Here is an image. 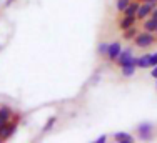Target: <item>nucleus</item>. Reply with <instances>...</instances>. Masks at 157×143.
<instances>
[{
  "label": "nucleus",
  "instance_id": "obj_1",
  "mask_svg": "<svg viewBox=\"0 0 157 143\" xmlns=\"http://www.w3.org/2000/svg\"><path fill=\"white\" fill-rule=\"evenodd\" d=\"M157 42V37H155V33H152V32H139L136 37H134V45H136L137 48H149V47H152Z\"/></svg>",
  "mask_w": 157,
  "mask_h": 143
},
{
  "label": "nucleus",
  "instance_id": "obj_2",
  "mask_svg": "<svg viewBox=\"0 0 157 143\" xmlns=\"http://www.w3.org/2000/svg\"><path fill=\"white\" fill-rule=\"evenodd\" d=\"M115 63H117L119 67H124V65H136L137 67V57H134L132 55V47H127L125 50H121V53H119L117 60H115Z\"/></svg>",
  "mask_w": 157,
  "mask_h": 143
},
{
  "label": "nucleus",
  "instance_id": "obj_3",
  "mask_svg": "<svg viewBox=\"0 0 157 143\" xmlns=\"http://www.w3.org/2000/svg\"><path fill=\"white\" fill-rule=\"evenodd\" d=\"M137 137L140 138V140H152L154 138V125L152 123H140V125H137Z\"/></svg>",
  "mask_w": 157,
  "mask_h": 143
},
{
  "label": "nucleus",
  "instance_id": "obj_4",
  "mask_svg": "<svg viewBox=\"0 0 157 143\" xmlns=\"http://www.w3.org/2000/svg\"><path fill=\"white\" fill-rule=\"evenodd\" d=\"M17 127H18L17 120L15 122H7L5 125H2L0 127V138H2V140H9V138L15 133Z\"/></svg>",
  "mask_w": 157,
  "mask_h": 143
},
{
  "label": "nucleus",
  "instance_id": "obj_5",
  "mask_svg": "<svg viewBox=\"0 0 157 143\" xmlns=\"http://www.w3.org/2000/svg\"><path fill=\"white\" fill-rule=\"evenodd\" d=\"M155 5L152 3H147V2H140L139 5V10H137V20H145L147 17H151L152 10H154Z\"/></svg>",
  "mask_w": 157,
  "mask_h": 143
},
{
  "label": "nucleus",
  "instance_id": "obj_6",
  "mask_svg": "<svg viewBox=\"0 0 157 143\" xmlns=\"http://www.w3.org/2000/svg\"><path fill=\"white\" fill-rule=\"evenodd\" d=\"M121 50H122V45L121 42H112L109 43V50H107V60L112 63V62H115L119 57V53H121Z\"/></svg>",
  "mask_w": 157,
  "mask_h": 143
},
{
  "label": "nucleus",
  "instance_id": "obj_7",
  "mask_svg": "<svg viewBox=\"0 0 157 143\" xmlns=\"http://www.w3.org/2000/svg\"><path fill=\"white\" fill-rule=\"evenodd\" d=\"M13 116H15V113H13L12 108L7 107V105H2V107H0V127L5 125L7 122H10Z\"/></svg>",
  "mask_w": 157,
  "mask_h": 143
},
{
  "label": "nucleus",
  "instance_id": "obj_8",
  "mask_svg": "<svg viewBox=\"0 0 157 143\" xmlns=\"http://www.w3.org/2000/svg\"><path fill=\"white\" fill-rule=\"evenodd\" d=\"M136 22H137V17H130V15H124V17L119 20V28L124 32V30L127 28H130V27H134L136 25Z\"/></svg>",
  "mask_w": 157,
  "mask_h": 143
},
{
  "label": "nucleus",
  "instance_id": "obj_9",
  "mask_svg": "<svg viewBox=\"0 0 157 143\" xmlns=\"http://www.w3.org/2000/svg\"><path fill=\"white\" fill-rule=\"evenodd\" d=\"M139 5H140V0H132V2L127 5V9L124 10V15H130V17H137V10H139Z\"/></svg>",
  "mask_w": 157,
  "mask_h": 143
},
{
  "label": "nucleus",
  "instance_id": "obj_10",
  "mask_svg": "<svg viewBox=\"0 0 157 143\" xmlns=\"http://www.w3.org/2000/svg\"><path fill=\"white\" fill-rule=\"evenodd\" d=\"M155 27H157V20L154 17H147L145 20H142V28H144L145 32L155 33Z\"/></svg>",
  "mask_w": 157,
  "mask_h": 143
},
{
  "label": "nucleus",
  "instance_id": "obj_11",
  "mask_svg": "<svg viewBox=\"0 0 157 143\" xmlns=\"http://www.w3.org/2000/svg\"><path fill=\"white\" fill-rule=\"evenodd\" d=\"M114 140L119 141V143H132L134 137L130 133H125V131H117V133L114 135Z\"/></svg>",
  "mask_w": 157,
  "mask_h": 143
},
{
  "label": "nucleus",
  "instance_id": "obj_12",
  "mask_svg": "<svg viewBox=\"0 0 157 143\" xmlns=\"http://www.w3.org/2000/svg\"><path fill=\"white\" fill-rule=\"evenodd\" d=\"M136 70H137V67L136 65H124V67H121V73H122V77L124 78H130V77H134L136 75Z\"/></svg>",
  "mask_w": 157,
  "mask_h": 143
},
{
  "label": "nucleus",
  "instance_id": "obj_13",
  "mask_svg": "<svg viewBox=\"0 0 157 143\" xmlns=\"http://www.w3.org/2000/svg\"><path fill=\"white\" fill-rule=\"evenodd\" d=\"M149 60H151V53H144L137 57V68H149Z\"/></svg>",
  "mask_w": 157,
  "mask_h": 143
},
{
  "label": "nucleus",
  "instance_id": "obj_14",
  "mask_svg": "<svg viewBox=\"0 0 157 143\" xmlns=\"http://www.w3.org/2000/svg\"><path fill=\"white\" fill-rule=\"evenodd\" d=\"M107 50H109V43L107 42H100L97 45V55L99 57H107Z\"/></svg>",
  "mask_w": 157,
  "mask_h": 143
},
{
  "label": "nucleus",
  "instance_id": "obj_15",
  "mask_svg": "<svg viewBox=\"0 0 157 143\" xmlns=\"http://www.w3.org/2000/svg\"><path fill=\"white\" fill-rule=\"evenodd\" d=\"M137 28H136V25L134 27H130V28H127V30H124V38L125 40H134V37L137 35Z\"/></svg>",
  "mask_w": 157,
  "mask_h": 143
},
{
  "label": "nucleus",
  "instance_id": "obj_16",
  "mask_svg": "<svg viewBox=\"0 0 157 143\" xmlns=\"http://www.w3.org/2000/svg\"><path fill=\"white\" fill-rule=\"evenodd\" d=\"M130 2L132 0H115V9H117V12H124Z\"/></svg>",
  "mask_w": 157,
  "mask_h": 143
},
{
  "label": "nucleus",
  "instance_id": "obj_17",
  "mask_svg": "<svg viewBox=\"0 0 157 143\" xmlns=\"http://www.w3.org/2000/svg\"><path fill=\"white\" fill-rule=\"evenodd\" d=\"M55 122H57V116H50V118L45 122V125H44V133H47V131H50L52 128H54Z\"/></svg>",
  "mask_w": 157,
  "mask_h": 143
},
{
  "label": "nucleus",
  "instance_id": "obj_18",
  "mask_svg": "<svg viewBox=\"0 0 157 143\" xmlns=\"http://www.w3.org/2000/svg\"><path fill=\"white\" fill-rule=\"evenodd\" d=\"M155 65H157V52L155 53H151V60H149V67H151V68Z\"/></svg>",
  "mask_w": 157,
  "mask_h": 143
},
{
  "label": "nucleus",
  "instance_id": "obj_19",
  "mask_svg": "<svg viewBox=\"0 0 157 143\" xmlns=\"http://www.w3.org/2000/svg\"><path fill=\"white\" fill-rule=\"evenodd\" d=\"M107 141V135H100L99 138H95L94 143H105Z\"/></svg>",
  "mask_w": 157,
  "mask_h": 143
},
{
  "label": "nucleus",
  "instance_id": "obj_20",
  "mask_svg": "<svg viewBox=\"0 0 157 143\" xmlns=\"http://www.w3.org/2000/svg\"><path fill=\"white\" fill-rule=\"evenodd\" d=\"M151 75H152L154 78H157V65H155V67H152V73H151Z\"/></svg>",
  "mask_w": 157,
  "mask_h": 143
},
{
  "label": "nucleus",
  "instance_id": "obj_21",
  "mask_svg": "<svg viewBox=\"0 0 157 143\" xmlns=\"http://www.w3.org/2000/svg\"><path fill=\"white\" fill-rule=\"evenodd\" d=\"M140 2H147V3H152V5H157V0H140Z\"/></svg>",
  "mask_w": 157,
  "mask_h": 143
},
{
  "label": "nucleus",
  "instance_id": "obj_22",
  "mask_svg": "<svg viewBox=\"0 0 157 143\" xmlns=\"http://www.w3.org/2000/svg\"><path fill=\"white\" fill-rule=\"evenodd\" d=\"M15 0H7V5H10V3H13Z\"/></svg>",
  "mask_w": 157,
  "mask_h": 143
},
{
  "label": "nucleus",
  "instance_id": "obj_23",
  "mask_svg": "<svg viewBox=\"0 0 157 143\" xmlns=\"http://www.w3.org/2000/svg\"><path fill=\"white\" fill-rule=\"evenodd\" d=\"M155 35H157V27H155Z\"/></svg>",
  "mask_w": 157,
  "mask_h": 143
},
{
  "label": "nucleus",
  "instance_id": "obj_24",
  "mask_svg": "<svg viewBox=\"0 0 157 143\" xmlns=\"http://www.w3.org/2000/svg\"><path fill=\"white\" fill-rule=\"evenodd\" d=\"M155 86H157V78H155Z\"/></svg>",
  "mask_w": 157,
  "mask_h": 143
},
{
  "label": "nucleus",
  "instance_id": "obj_25",
  "mask_svg": "<svg viewBox=\"0 0 157 143\" xmlns=\"http://www.w3.org/2000/svg\"><path fill=\"white\" fill-rule=\"evenodd\" d=\"M0 141H3V140H2V138H0Z\"/></svg>",
  "mask_w": 157,
  "mask_h": 143
}]
</instances>
